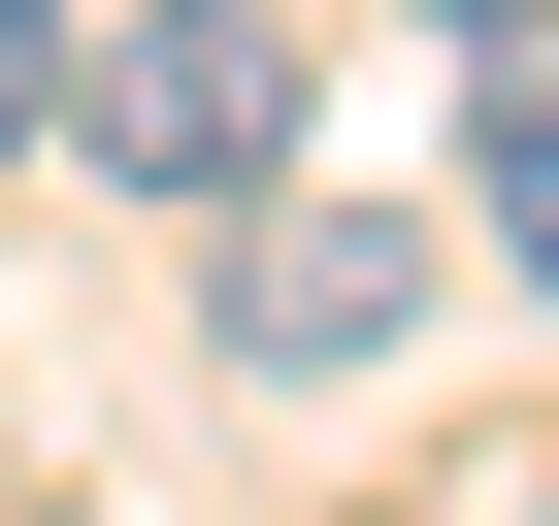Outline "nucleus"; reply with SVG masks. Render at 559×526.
<instances>
[{"mask_svg": "<svg viewBox=\"0 0 559 526\" xmlns=\"http://www.w3.org/2000/svg\"><path fill=\"white\" fill-rule=\"evenodd\" d=\"M67 165L230 230L263 165H297V34H263V0H67Z\"/></svg>", "mask_w": 559, "mask_h": 526, "instance_id": "nucleus-1", "label": "nucleus"}, {"mask_svg": "<svg viewBox=\"0 0 559 526\" xmlns=\"http://www.w3.org/2000/svg\"><path fill=\"white\" fill-rule=\"evenodd\" d=\"M230 362H263V395L428 362V230H395V198H330V165H263V198H230Z\"/></svg>", "mask_w": 559, "mask_h": 526, "instance_id": "nucleus-2", "label": "nucleus"}, {"mask_svg": "<svg viewBox=\"0 0 559 526\" xmlns=\"http://www.w3.org/2000/svg\"><path fill=\"white\" fill-rule=\"evenodd\" d=\"M493 263L559 297V67H493Z\"/></svg>", "mask_w": 559, "mask_h": 526, "instance_id": "nucleus-3", "label": "nucleus"}, {"mask_svg": "<svg viewBox=\"0 0 559 526\" xmlns=\"http://www.w3.org/2000/svg\"><path fill=\"white\" fill-rule=\"evenodd\" d=\"M0 165H67V0H0Z\"/></svg>", "mask_w": 559, "mask_h": 526, "instance_id": "nucleus-4", "label": "nucleus"}]
</instances>
